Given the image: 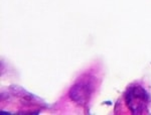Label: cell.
I'll return each mask as SVG.
<instances>
[{
  "label": "cell",
  "instance_id": "2",
  "mask_svg": "<svg viewBox=\"0 0 151 115\" xmlns=\"http://www.w3.org/2000/svg\"><path fill=\"white\" fill-rule=\"evenodd\" d=\"M92 87L86 82H80L75 85L70 92V96L75 102L79 104H85L87 102V98L91 95Z\"/></svg>",
  "mask_w": 151,
  "mask_h": 115
},
{
  "label": "cell",
  "instance_id": "1",
  "mask_svg": "<svg viewBox=\"0 0 151 115\" xmlns=\"http://www.w3.org/2000/svg\"><path fill=\"white\" fill-rule=\"evenodd\" d=\"M147 93L141 87H132L126 94V102L131 111L135 114H140L145 111L148 105Z\"/></svg>",
  "mask_w": 151,
  "mask_h": 115
}]
</instances>
